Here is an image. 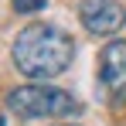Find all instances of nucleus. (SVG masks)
I'll list each match as a JSON object with an SVG mask.
<instances>
[{
  "label": "nucleus",
  "instance_id": "obj_1",
  "mask_svg": "<svg viewBox=\"0 0 126 126\" xmlns=\"http://www.w3.org/2000/svg\"><path fill=\"white\" fill-rule=\"evenodd\" d=\"M14 65L17 72L27 75L31 82H51L62 75L75 58V41L72 34L55 27V24H27L21 34L14 38Z\"/></svg>",
  "mask_w": 126,
  "mask_h": 126
},
{
  "label": "nucleus",
  "instance_id": "obj_2",
  "mask_svg": "<svg viewBox=\"0 0 126 126\" xmlns=\"http://www.w3.org/2000/svg\"><path fill=\"white\" fill-rule=\"evenodd\" d=\"M7 109L21 119H68V116L82 112V102L58 85L31 82L7 95Z\"/></svg>",
  "mask_w": 126,
  "mask_h": 126
},
{
  "label": "nucleus",
  "instance_id": "obj_3",
  "mask_svg": "<svg viewBox=\"0 0 126 126\" xmlns=\"http://www.w3.org/2000/svg\"><path fill=\"white\" fill-rule=\"evenodd\" d=\"M99 85L112 106H126V41H109L99 55Z\"/></svg>",
  "mask_w": 126,
  "mask_h": 126
},
{
  "label": "nucleus",
  "instance_id": "obj_4",
  "mask_svg": "<svg viewBox=\"0 0 126 126\" xmlns=\"http://www.w3.org/2000/svg\"><path fill=\"white\" fill-rule=\"evenodd\" d=\"M79 21L89 34L109 38L116 31H123L126 24V7L119 0H82L79 3Z\"/></svg>",
  "mask_w": 126,
  "mask_h": 126
},
{
  "label": "nucleus",
  "instance_id": "obj_5",
  "mask_svg": "<svg viewBox=\"0 0 126 126\" xmlns=\"http://www.w3.org/2000/svg\"><path fill=\"white\" fill-rule=\"evenodd\" d=\"M48 7V0H14V10L17 14H38Z\"/></svg>",
  "mask_w": 126,
  "mask_h": 126
}]
</instances>
